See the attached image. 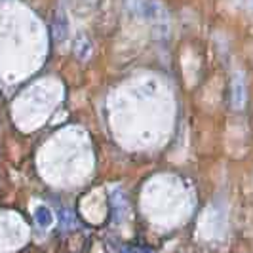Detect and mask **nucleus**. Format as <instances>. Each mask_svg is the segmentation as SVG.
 Masks as SVG:
<instances>
[{"mask_svg":"<svg viewBox=\"0 0 253 253\" xmlns=\"http://www.w3.org/2000/svg\"><path fill=\"white\" fill-rule=\"evenodd\" d=\"M61 223H63L67 228L71 227V225H75V217H73V213L67 211V210H63V211H61Z\"/></svg>","mask_w":253,"mask_h":253,"instance_id":"2","label":"nucleus"},{"mask_svg":"<svg viewBox=\"0 0 253 253\" xmlns=\"http://www.w3.org/2000/svg\"><path fill=\"white\" fill-rule=\"evenodd\" d=\"M35 221H37L42 228H46V227H50L51 225L53 215H51V211L46 208V206H38L37 210H35Z\"/></svg>","mask_w":253,"mask_h":253,"instance_id":"1","label":"nucleus"}]
</instances>
